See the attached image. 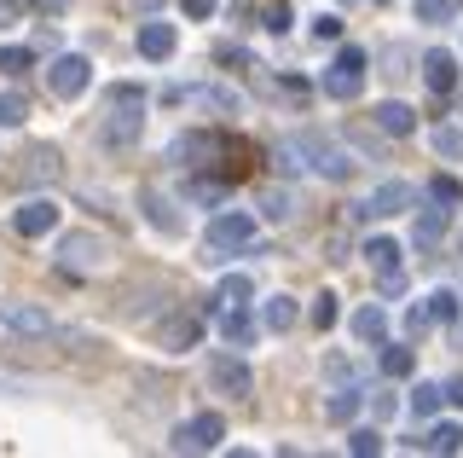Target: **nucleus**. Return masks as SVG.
<instances>
[{"label":"nucleus","mask_w":463,"mask_h":458,"mask_svg":"<svg viewBox=\"0 0 463 458\" xmlns=\"http://www.w3.org/2000/svg\"><path fill=\"white\" fill-rule=\"evenodd\" d=\"M284 146L296 151V163L313 168L318 180H354V163H359V157H347L336 139H325V134H296V139H284Z\"/></svg>","instance_id":"obj_1"},{"label":"nucleus","mask_w":463,"mask_h":458,"mask_svg":"<svg viewBox=\"0 0 463 458\" xmlns=\"http://www.w3.org/2000/svg\"><path fill=\"white\" fill-rule=\"evenodd\" d=\"M255 238V221L243 209H226V215H214L209 221V255H203V262H221L226 250H243Z\"/></svg>","instance_id":"obj_2"},{"label":"nucleus","mask_w":463,"mask_h":458,"mask_svg":"<svg viewBox=\"0 0 463 458\" xmlns=\"http://www.w3.org/2000/svg\"><path fill=\"white\" fill-rule=\"evenodd\" d=\"M226 441V418L221 412H192L180 429H174V447L180 453H214Z\"/></svg>","instance_id":"obj_3"},{"label":"nucleus","mask_w":463,"mask_h":458,"mask_svg":"<svg viewBox=\"0 0 463 458\" xmlns=\"http://www.w3.org/2000/svg\"><path fill=\"white\" fill-rule=\"evenodd\" d=\"M359 88H365V52H359V47H342L336 64L325 70V93L347 105V99H359Z\"/></svg>","instance_id":"obj_4"},{"label":"nucleus","mask_w":463,"mask_h":458,"mask_svg":"<svg viewBox=\"0 0 463 458\" xmlns=\"http://www.w3.org/2000/svg\"><path fill=\"white\" fill-rule=\"evenodd\" d=\"M47 88L58 99H81L87 88H93V64H87L81 52H58V59L47 64Z\"/></svg>","instance_id":"obj_5"},{"label":"nucleus","mask_w":463,"mask_h":458,"mask_svg":"<svg viewBox=\"0 0 463 458\" xmlns=\"http://www.w3.org/2000/svg\"><path fill=\"white\" fill-rule=\"evenodd\" d=\"M58 262H64L70 273H99V267L110 262V244L99 233H70L64 244H58Z\"/></svg>","instance_id":"obj_6"},{"label":"nucleus","mask_w":463,"mask_h":458,"mask_svg":"<svg viewBox=\"0 0 463 458\" xmlns=\"http://www.w3.org/2000/svg\"><path fill=\"white\" fill-rule=\"evenodd\" d=\"M400 209H411V186L405 180H383V186H371V192L354 204L359 221H388V215H400Z\"/></svg>","instance_id":"obj_7"},{"label":"nucleus","mask_w":463,"mask_h":458,"mask_svg":"<svg viewBox=\"0 0 463 458\" xmlns=\"http://www.w3.org/2000/svg\"><path fill=\"white\" fill-rule=\"evenodd\" d=\"M58 221H64V209H58L52 197H29V204H18V215H12V226H18L24 238H47V233H58Z\"/></svg>","instance_id":"obj_8"},{"label":"nucleus","mask_w":463,"mask_h":458,"mask_svg":"<svg viewBox=\"0 0 463 458\" xmlns=\"http://www.w3.org/2000/svg\"><path fill=\"white\" fill-rule=\"evenodd\" d=\"M168 157H174L180 168H209L214 157H221V134H203V128H192V134H180V139L168 146Z\"/></svg>","instance_id":"obj_9"},{"label":"nucleus","mask_w":463,"mask_h":458,"mask_svg":"<svg viewBox=\"0 0 463 458\" xmlns=\"http://www.w3.org/2000/svg\"><path fill=\"white\" fill-rule=\"evenodd\" d=\"M209 377H214V389L232 395V400L255 395V377H250V366H243L238 354H214V360H209Z\"/></svg>","instance_id":"obj_10"},{"label":"nucleus","mask_w":463,"mask_h":458,"mask_svg":"<svg viewBox=\"0 0 463 458\" xmlns=\"http://www.w3.org/2000/svg\"><path fill=\"white\" fill-rule=\"evenodd\" d=\"M139 209H145V221H151L163 238H180L185 233V221L174 215V197L163 192V186H145V192H139Z\"/></svg>","instance_id":"obj_11"},{"label":"nucleus","mask_w":463,"mask_h":458,"mask_svg":"<svg viewBox=\"0 0 463 458\" xmlns=\"http://www.w3.org/2000/svg\"><path fill=\"white\" fill-rule=\"evenodd\" d=\"M197 337H203V320H197V313H168V320L156 325V348H168V354L197 348Z\"/></svg>","instance_id":"obj_12"},{"label":"nucleus","mask_w":463,"mask_h":458,"mask_svg":"<svg viewBox=\"0 0 463 458\" xmlns=\"http://www.w3.org/2000/svg\"><path fill=\"white\" fill-rule=\"evenodd\" d=\"M134 47H139V59L163 64V59H174L180 35H174V24H156V18H145V24H139V35H134Z\"/></svg>","instance_id":"obj_13"},{"label":"nucleus","mask_w":463,"mask_h":458,"mask_svg":"<svg viewBox=\"0 0 463 458\" xmlns=\"http://www.w3.org/2000/svg\"><path fill=\"white\" fill-rule=\"evenodd\" d=\"M0 320H6L18 337H52V313L35 308V302H0Z\"/></svg>","instance_id":"obj_14"},{"label":"nucleus","mask_w":463,"mask_h":458,"mask_svg":"<svg viewBox=\"0 0 463 458\" xmlns=\"http://www.w3.org/2000/svg\"><path fill=\"white\" fill-rule=\"evenodd\" d=\"M139 128H145L139 105H116L110 117L99 122V139H105V146H134V139H139Z\"/></svg>","instance_id":"obj_15"},{"label":"nucleus","mask_w":463,"mask_h":458,"mask_svg":"<svg viewBox=\"0 0 463 458\" xmlns=\"http://www.w3.org/2000/svg\"><path fill=\"white\" fill-rule=\"evenodd\" d=\"M446 226H452V204H440V197H434V204H417V226H411V233H417V244H440V238H446Z\"/></svg>","instance_id":"obj_16"},{"label":"nucleus","mask_w":463,"mask_h":458,"mask_svg":"<svg viewBox=\"0 0 463 458\" xmlns=\"http://www.w3.org/2000/svg\"><path fill=\"white\" fill-rule=\"evenodd\" d=\"M371 122L383 128L388 139H405V134H417V110H411V105H400V99H383V105L371 110Z\"/></svg>","instance_id":"obj_17"},{"label":"nucleus","mask_w":463,"mask_h":458,"mask_svg":"<svg viewBox=\"0 0 463 458\" xmlns=\"http://www.w3.org/2000/svg\"><path fill=\"white\" fill-rule=\"evenodd\" d=\"M423 81H429L434 93H452V88H458V52L429 47V52H423Z\"/></svg>","instance_id":"obj_18"},{"label":"nucleus","mask_w":463,"mask_h":458,"mask_svg":"<svg viewBox=\"0 0 463 458\" xmlns=\"http://www.w3.org/2000/svg\"><path fill=\"white\" fill-rule=\"evenodd\" d=\"M168 99H185V105H203V110H221V117H238V93H226V88H174Z\"/></svg>","instance_id":"obj_19"},{"label":"nucleus","mask_w":463,"mask_h":458,"mask_svg":"<svg viewBox=\"0 0 463 458\" xmlns=\"http://www.w3.org/2000/svg\"><path fill=\"white\" fill-rule=\"evenodd\" d=\"M24 175L29 180H58V175H64V151H58V146H35L24 157Z\"/></svg>","instance_id":"obj_20"},{"label":"nucleus","mask_w":463,"mask_h":458,"mask_svg":"<svg viewBox=\"0 0 463 458\" xmlns=\"http://www.w3.org/2000/svg\"><path fill=\"white\" fill-rule=\"evenodd\" d=\"M260 215H267V221H296V192H289V186H267V192H260Z\"/></svg>","instance_id":"obj_21"},{"label":"nucleus","mask_w":463,"mask_h":458,"mask_svg":"<svg viewBox=\"0 0 463 458\" xmlns=\"http://www.w3.org/2000/svg\"><path fill=\"white\" fill-rule=\"evenodd\" d=\"M354 337L359 342H388V313L376 308V302H365V308L354 313Z\"/></svg>","instance_id":"obj_22"},{"label":"nucleus","mask_w":463,"mask_h":458,"mask_svg":"<svg viewBox=\"0 0 463 458\" xmlns=\"http://www.w3.org/2000/svg\"><path fill=\"white\" fill-rule=\"evenodd\" d=\"M296 313H301L296 296L279 291V296H267V308H260V325H267V331H289V325H296Z\"/></svg>","instance_id":"obj_23"},{"label":"nucleus","mask_w":463,"mask_h":458,"mask_svg":"<svg viewBox=\"0 0 463 458\" xmlns=\"http://www.w3.org/2000/svg\"><path fill=\"white\" fill-rule=\"evenodd\" d=\"M250 296H255L250 273H226V279H221V296H214V302H221V308H250Z\"/></svg>","instance_id":"obj_24"},{"label":"nucleus","mask_w":463,"mask_h":458,"mask_svg":"<svg viewBox=\"0 0 463 458\" xmlns=\"http://www.w3.org/2000/svg\"><path fill=\"white\" fill-rule=\"evenodd\" d=\"M325 383H330V389H354V383H359V366L347 360V354H325Z\"/></svg>","instance_id":"obj_25"},{"label":"nucleus","mask_w":463,"mask_h":458,"mask_svg":"<svg viewBox=\"0 0 463 458\" xmlns=\"http://www.w3.org/2000/svg\"><path fill=\"white\" fill-rule=\"evenodd\" d=\"M440 400H446L440 383H417V389H411V418H417V424L434 418V412H440Z\"/></svg>","instance_id":"obj_26"},{"label":"nucleus","mask_w":463,"mask_h":458,"mask_svg":"<svg viewBox=\"0 0 463 458\" xmlns=\"http://www.w3.org/2000/svg\"><path fill=\"white\" fill-rule=\"evenodd\" d=\"M221 337H226V342H238V348H243V342L255 337L250 313H243V308H221Z\"/></svg>","instance_id":"obj_27"},{"label":"nucleus","mask_w":463,"mask_h":458,"mask_svg":"<svg viewBox=\"0 0 463 458\" xmlns=\"http://www.w3.org/2000/svg\"><path fill=\"white\" fill-rule=\"evenodd\" d=\"M354 412H359V389H330V400H325L330 424H354Z\"/></svg>","instance_id":"obj_28"},{"label":"nucleus","mask_w":463,"mask_h":458,"mask_svg":"<svg viewBox=\"0 0 463 458\" xmlns=\"http://www.w3.org/2000/svg\"><path fill=\"white\" fill-rule=\"evenodd\" d=\"M365 262L376 267V273H394V267H400V244H394V238H371V244H365Z\"/></svg>","instance_id":"obj_29"},{"label":"nucleus","mask_w":463,"mask_h":458,"mask_svg":"<svg viewBox=\"0 0 463 458\" xmlns=\"http://www.w3.org/2000/svg\"><path fill=\"white\" fill-rule=\"evenodd\" d=\"M423 447L429 453H463V424H434Z\"/></svg>","instance_id":"obj_30"},{"label":"nucleus","mask_w":463,"mask_h":458,"mask_svg":"<svg viewBox=\"0 0 463 458\" xmlns=\"http://www.w3.org/2000/svg\"><path fill=\"white\" fill-rule=\"evenodd\" d=\"M24 122H29V99L18 88H6L0 93V128H24Z\"/></svg>","instance_id":"obj_31"},{"label":"nucleus","mask_w":463,"mask_h":458,"mask_svg":"<svg viewBox=\"0 0 463 458\" xmlns=\"http://www.w3.org/2000/svg\"><path fill=\"white\" fill-rule=\"evenodd\" d=\"M417 24H452L458 18V0H411Z\"/></svg>","instance_id":"obj_32"},{"label":"nucleus","mask_w":463,"mask_h":458,"mask_svg":"<svg viewBox=\"0 0 463 458\" xmlns=\"http://www.w3.org/2000/svg\"><path fill=\"white\" fill-rule=\"evenodd\" d=\"M411 366H417L411 348H400V342H388V348H383V371H388V377H411Z\"/></svg>","instance_id":"obj_33"},{"label":"nucleus","mask_w":463,"mask_h":458,"mask_svg":"<svg viewBox=\"0 0 463 458\" xmlns=\"http://www.w3.org/2000/svg\"><path fill=\"white\" fill-rule=\"evenodd\" d=\"M347 453H354V458L383 453V435H376V424H371V429H354V435H347Z\"/></svg>","instance_id":"obj_34"},{"label":"nucleus","mask_w":463,"mask_h":458,"mask_svg":"<svg viewBox=\"0 0 463 458\" xmlns=\"http://www.w3.org/2000/svg\"><path fill=\"white\" fill-rule=\"evenodd\" d=\"M429 146L440 151V157H463V128H434Z\"/></svg>","instance_id":"obj_35"},{"label":"nucleus","mask_w":463,"mask_h":458,"mask_svg":"<svg viewBox=\"0 0 463 458\" xmlns=\"http://www.w3.org/2000/svg\"><path fill=\"white\" fill-rule=\"evenodd\" d=\"M342 320V308H336V296H313V325H318V331H330V325H336Z\"/></svg>","instance_id":"obj_36"},{"label":"nucleus","mask_w":463,"mask_h":458,"mask_svg":"<svg viewBox=\"0 0 463 458\" xmlns=\"http://www.w3.org/2000/svg\"><path fill=\"white\" fill-rule=\"evenodd\" d=\"M429 313L452 325V320H458V296H452V291H434V296H429Z\"/></svg>","instance_id":"obj_37"},{"label":"nucleus","mask_w":463,"mask_h":458,"mask_svg":"<svg viewBox=\"0 0 463 458\" xmlns=\"http://www.w3.org/2000/svg\"><path fill=\"white\" fill-rule=\"evenodd\" d=\"M29 64H35V59H29L24 47H6V52H0V76H24Z\"/></svg>","instance_id":"obj_38"},{"label":"nucleus","mask_w":463,"mask_h":458,"mask_svg":"<svg viewBox=\"0 0 463 458\" xmlns=\"http://www.w3.org/2000/svg\"><path fill=\"white\" fill-rule=\"evenodd\" d=\"M185 197H192V204H221V197H226V186H214V180H197V186H185Z\"/></svg>","instance_id":"obj_39"},{"label":"nucleus","mask_w":463,"mask_h":458,"mask_svg":"<svg viewBox=\"0 0 463 458\" xmlns=\"http://www.w3.org/2000/svg\"><path fill=\"white\" fill-rule=\"evenodd\" d=\"M394 412H400V400H394V395H388V389H376V395H371V424H383V418H394Z\"/></svg>","instance_id":"obj_40"},{"label":"nucleus","mask_w":463,"mask_h":458,"mask_svg":"<svg viewBox=\"0 0 463 458\" xmlns=\"http://www.w3.org/2000/svg\"><path fill=\"white\" fill-rule=\"evenodd\" d=\"M313 35L318 41H342V18H336V12H318V18H313Z\"/></svg>","instance_id":"obj_41"},{"label":"nucleus","mask_w":463,"mask_h":458,"mask_svg":"<svg viewBox=\"0 0 463 458\" xmlns=\"http://www.w3.org/2000/svg\"><path fill=\"white\" fill-rule=\"evenodd\" d=\"M289 24H296V18H289V6H284V0H279V6H267V30H272V35H284Z\"/></svg>","instance_id":"obj_42"},{"label":"nucleus","mask_w":463,"mask_h":458,"mask_svg":"<svg viewBox=\"0 0 463 458\" xmlns=\"http://www.w3.org/2000/svg\"><path fill=\"white\" fill-rule=\"evenodd\" d=\"M180 6H185V18H192V24H209L214 18V0H180Z\"/></svg>","instance_id":"obj_43"},{"label":"nucleus","mask_w":463,"mask_h":458,"mask_svg":"<svg viewBox=\"0 0 463 458\" xmlns=\"http://www.w3.org/2000/svg\"><path fill=\"white\" fill-rule=\"evenodd\" d=\"M429 325H434V313H429V308H411V313H405V331H411V337H423Z\"/></svg>","instance_id":"obj_44"},{"label":"nucleus","mask_w":463,"mask_h":458,"mask_svg":"<svg viewBox=\"0 0 463 458\" xmlns=\"http://www.w3.org/2000/svg\"><path fill=\"white\" fill-rule=\"evenodd\" d=\"M429 192H434V197H440V204H458V197H463V192H458V180H446V175H440V180H434V186H429Z\"/></svg>","instance_id":"obj_45"},{"label":"nucleus","mask_w":463,"mask_h":458,"mask_svg":"<svg viewBox=\"0 0 463 458\" xmlns=\"http://www.w3.org/2000/svg\"><path fill=\"white\" fill-rule=\"evenodd\" d=\"M18 24V0H0V30H12Z\"/></svg>","instance_id":"obj_46"},{"label":"nucleus","mask_w":463,"mask_h":458,"mask_svg":"<svg viewBox=\"0 0 463 458\" xmlns=\"http://www.w3.org/2000/svg\"><path fill=\"white\" fill-rule=\"evenodd\" d=\"M446 400H452V406H463V371H458L452 383H446Z\"/></svg>","instance_id":"obj_47"},{"label":"nucleus","mask_w":463,"mask_h":458,"mask_svg":"<svg viewBox=\"0 0 463 458\" xmlns=\"http://www.w3.org/2000/svg\"><path fill=\"white\" fill-rule=\"evenodd\" d=\"M35 6H41V12H64L70 0H35Z\"/></svg>","instance_id":"obj_48"},{"label":"nucleus","mask_w":463,"mask_h":458,"mask_svg":"<svg viewBox=\"0 0 463 458\" xmlns=\"http://www.w3.org/2000/svg\"><path fill=\"white\" fill-rule=\"evenodd\" d=\"M342 6H354V0H342Z\"/></svg>","instance_id":"obj_49"},{"label":"nucleus","mask_w":463,"mask_h":458,"mask_svg":"<svg viewBox=\"0 0 463 458\" xmlns=\"http://www.w3.org/2000/svg\"><path fill=\"white\" fill-rule=\"evenodd\" d=\"M458 337H463V331H458Z\"/></svg>","instance_id":"obj_50"}]
</instances>
